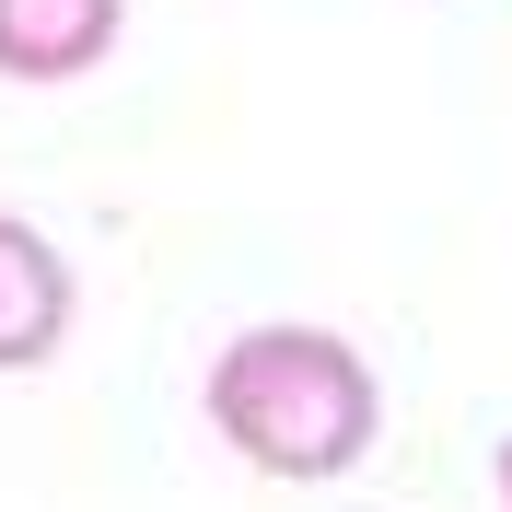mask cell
Masks as SVG:
<instances>
[{"mask_svg":"<svg viewBox=\"0 0 512 512\" xmlns=\"http://www.w3.org/2000/svg\"><path fill=\"white\" fill-rule=\"evenodd\" d=\"M489 489H501V512H512V431H501V454H489Z\"/></svg>","mask_w":512,"mask_h":512,"instance_id":"cell-4","label":"cell"},{"mask_svg":"<svg viewBox=\"0 0 512 512\" xmlns=\"http://www.w3.org/2000/svg\"><path fill=\"white\" fill-rule=\"evenodd\" d=\"M59 338H70V256L24 210H0V373H47Z\"/></svg>","mask_w":512,"mask_h":512,"instance_id":"cell-2","label":"cell"},{"mask_svg":"<svg viewBox=\"0 0 512 512\" xmlns=\"http://www.w3.org/2000/svg\"><path fill=\"white\" fill-rule=\"evenodd\" d=\"M198 408H210L233 466L291 478V489L350 478L361 454L384 443V384L338 326H245V338H222Z\"/></svg>","mask_w":512,"mask_h":512,"instance_id":"cell-1","label":"cell"},{"mask_svg":"<svg viewBox=\"0 0 512 512\" xmlns=\"http://www.w3.org/2000/svg\"><path fill=\"white\" fill-rule=\"evenodd\" d=\"M128 0H0V82H82L117 59Z\"/></svg>","mask_w":512,"mask_h":512,"instance_id":"cell-3","label":"cell"}]
</instances>
